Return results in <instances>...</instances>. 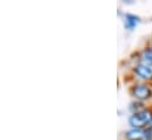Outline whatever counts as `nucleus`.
<instances>
[{"label": "nucleus", "instance_id": "obj_5", "mask_svg": "<svg viewBox=\"0 0 152 140\" xmlns=\"http://www.w3.org/2000/svg\"><path fill=\"white\" fill-rule=\"evenodd\" d=\"M140 19L134 15V14H126L125 15V20H124V26L127 30H133L138 24H139Z\"/></svg>", "mask_w": 152, "mask_h": 140}, {"label": "nucleus", "instance_id": "obj_9", "mask_svg": "<svg viewBox=\"0 0 152 140\" xmlns=\"http://www.w3.org/2000/svg\"><path fill=\"white\" fill-rule=\"evenodd\" d=\"M151 50H152V47H151Z\"/></svg>", "mask_w": 152, "mask_h": 140}, {"label": "nucleus", "instance_id": "obj_7", "mask_svg": "<svg viewBox=\"0 0 152 140\" xmlns=\"http://www.w3.org/2000/svg\"><path fill=\"white\" fill-rule=\"evenodd\" d=\"M130 109H131V112H133V114H136V113H139V112L144 111L145 108H144L142 103H133L130 106Z\"/></svg>", "mask_w": 152, "mask_h": 140}, {"label": "nucleus", "instance_id": "obj_6", "mask_svg": "<svg viewBox=\"0 0 152 140\" xmlns=\"http://www.w3.org/2000/svg\"><path fill=\"white\" fill-rule=\"evenodd\" d=\"M142 60H143V64L151 66L152 65V50L151 48H146V50L143 52V54H142Z\"/></svg>", "mask_w": 152, "mask_h": 140}, {"label": "nucleus", "instance_id": "obj_8", "mask_svg": "<svg viewBox=\"0 0 152 140\" xmlns=\"http://www.w3.org/2000/svg\"><path fill=\"white\" fill-rule=\"evenodd\" d=\"M144 140H152V130L151 128L145 130V138H144Z\"/></svg>", "mask_w": 152, "mask_h": 140}, {"label": "nucleus", "instance_id": "obj_3", "mask_svg": "<svg viewBox=\"0 0 152 140\" xmlns=\"http://www.w3.org/2000/svg\"><path fill=\"white\" fill-rule=\"evenodd\" d=\"M134 73L144 80H152V69L149 65H145V64L137 65L134 67Z\"/></svg>", "mask_w": 152, "mask_h": 140}, {"label": "nucleus", "instance_id": "obj_2", "mask_svg": "<svg viewBox=\"0 0 152 140\" xmlns=\"http://www.w3.org/2000/svg\"><path fill=\"white\" fill-rule=\"evenodd\" d=\"M132 96L136 99H138L140 101H144V100H148L152 97V90L148 85L138 84L132 88Z\"/></svg>", "mask_w": 152, "mask_h": 140}, {"label": "nucleus", "instance_id": "obj_1", "mask_svg": "<svg viewBox=\"0 0 152 140\" xmlns=\"http://www.w3.org/2000/svg\"><path fill=\"white\" fill-rule=\"evenodd\" d=\"M152 121V112L150 109H144L139 113L132 114L129 119V124L132 128H142L145 125L150 124Z\"/></svg>", "mask_w": 152, "mask_h": 140}, {"label": "nucleus", "instance_id": "obj_4", "mask_svg": "<svg viewBox=\"0 0 152 140\" xmlns=\"http://www.w3.org/2000/svg\"><path fill=\"white\" fill-rule=\"evenodd\" d=\"M125 138L127 140H144V138H145V130L133 128V130L126 132Z\"/></svg>", "mask_w": 152, "mask_h": 140}]
</instances>
